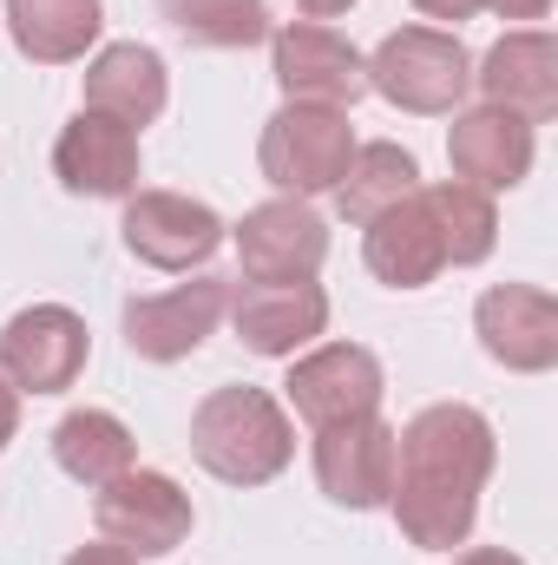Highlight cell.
I'll return each mask as SVG.
<instances>
[{
    "instance_id": "obj_1",
    "label": "cell",
    "mask_w": 558,
    "mask_h": 565,
    "mask_svg": "<svg viewBox=\"0 0 558 565\" xmlns=\"http://www.w3.org/2000/svg\"><path fill=\"white\" fill-rule=\"evenodd\" d=\"M500 440L493 422L466 402H433L408 427H395V526L420 553H453L466 546L480 520V493L493 480Z\"/></svg>"
},
{
    "instance_id": "obj_2",
    "label": "cell",
    "mask_w": 558,
    "mask_h": 565,
    "mask_svg": "<svg viewBox=\"0 0 558 565\" xmlns=\"http://www.w3.org/2000/svg\"><path fill=\"white\" fill-rule=\"evenodd\" d=\"M191 454L224 487H264L296 460V427L270 388L230 382L191 408Z\"/></svg>"
},
{
    "instance_id": "obj_3",
    "label": "cell",
    "mask_w": 558,
    "mask_h": 565,
    "mask_svg": "<svg viewBox=\"0 0 558 565\" xmlns=\"http://www.w3.org/2000/svg\"><path fill=\"white\" fill-rule=\"evenodd\" d=\"M368 93H382L388 106L420 113V119L460 113V99L473 93V53L447 26H395L368 53Z\"/></svg>"
},
{
    "instance_id": "obj_4",
    "label": "cell",
    "mask_w": 558,
    "mask_h": 565,
    "mask_svg": "<svg viewBox=\"0 0 558 565\" xmlns=\"http://www.w3.org/2000/svg\"><path fill=\"white\" fill-rule=\"evenodd\" d=\"M355 158V126L342 106H302L289 99L257 139V164L277 184V198H322L342 184Z\"/></svg>"
},
{
    "instance_id": "obj_5",
    "label": "cell",
    "mask_w": 558,
    "mask_h": 565,
    "mask_svg": "<svg viewBox=\"0 0 558 565\" xmlns=\"http://www.w3.org/2000/svg\"><path fill=\"white\" fill-rule=\"evenodd\" d=\"M93 526H99V540H112V546H126L139 559H164V553H178L191 540L197 507L171 473L126 467L119 480L93 487Z\"/></svg>"
},
{
    "instance_id": "obj_6",
    "label": "cell",
    "mask_w": 558,
    "mask_h": 565,
    "mask_svg": "<svg viewBox=\"0 0 558 565\" xmlns=\"http://www.w3.org/2000/svg\"><path fill=\"white\" fill-rule=\"evenodd\" d=\"M86 316H73L66 302H33L0 329V375L26 395H66L86 375Z\"/></svg>"
},
{
    "instance_id": "obj_7",
    "label": "cell",
    "mask_w": 558,
    "mask_h": 565,
    "mask_svg": "<svg viewBox=\"0 0 558 565\" xmlns=\"http://www.w3.org/2000/svg\"><path fill=\"white\" fill-rule=\"evenodd\" d=\"M282 395H289V408L309 427H335V422H355V415H382L388 375H382L375 349H362V342H322L302 362H289Z\"/></svg>"
},
{
    "instance_id": "obj_8",
    "label": "cell",
    "mask_w": 558,
    "mask_h": 565,
    "mask_svg": "<svg viewBox=\"0 0 558 565\" xmlns=\"http://www.w3.org/2000/svg\"><path fill=\"white\" fill-rule=\"evenodd\" d=\"M230 289L224 277H191L178 289H158V296H132L126 302V349L144 362H184L197 355L217 322L230 316Z\"/></svg>"
},
{
    "instance_id": "obj_9",
    "label": "cell",
    "mask_w": 558,
    "mask_h": 565,
    "mask_svg": "<svg viewBox=\"0 0 558 565\" xmlns=\"http://www.w3.org/2000/svg\"><path fill=\"white\" fill-rule=\"evenodd\" d=\"M270 60H277V86L302 106H355L368 93V60L355 53V40H342L322 20H289L270 33Z\"/></svg>"
},
{
    "instance_id": "obj_10",
    "label": "cell",
    "mask_w": 558,
    "mask_h": 565,
    "mask_svg": "<svg viewBox=\"0 0 558 565\" xmlns=\"http://www.w3.org/2000/svg\"><path fill=\"white\" fill-rule=\"evenodd\" d=\"M119 231H126V250H132L139 264L171 270V277L211 264L217 244H224V217H217L211 204L184 198V191H132Z\"/></svg>"
},
{
    "instance_id": "obj_11",
    "label": "cell",
    "mask_w": 558,
    "mask_h": 565,
    "mask_svg": "<svg viewBox=\"0 0 558 565\" xmlns=\"http://www.w3.org/2000/svg\"><path fill=\"white\" fill-rule=\"evenodd\" d=\"M244 282H315L329 257V224L315 217L309 198H270L257 211H244V224L230 231Z\"/></svg>"
},
{
    "instance_id": "obj_12",
    "label": "cell",
    "mask_w": 558,
    "mask_h": 565,
    "mask_svg": "<svg viewBox=\"0 0 558 565\" xmlns=\"http://www.w3.org/2000/svg\"><path fill=\"white\" fill-rule=\"evenodd\" d=\"M315 487L348 513L388 507V493H395V427L382 415L315 427Z\"/></svg>"
},
{
    "instance_id": "obj_13",
    "label": "cell",
    "mask_w": 558,
    "mask_h": 565,
    "mask_svg": "<svg viewBox=\"0 0 558 565\" xmlns=\"http://www.w3.org/2000/svg\"><path fill=\"white\" fill-rule=\"evenodd\" d=\"M480 349L513 375H546L558 362V302L539 282H493L473 302Z\"/></svg>"
},
{
    "instance_id": "obj_14",
    "label": "cell",
    "mask_w": 558,
    "mask_h": 565,
    "mask_svg": "<svg viewBox=\"0 0 558 565\" xmlns=\"http://www.w3.org/2000/svg\"><path fill=\"white\" fill-rule=\"evenodd\" d=\"M53 178L73 198H132L139 191V132L79 106L53 139Z\"/></svg>"
},
{
    "instance_id": "obj_15",
    "label": "cell",
    "mask_w": 558,
    "mask_h": 565,
    "mask_svg": "<svg viewBox=\"0 0 558 565\" xmlns=\"http://www.w3.org/2000/svg\"><path fill=\"white\" fill-rule=\"evenodd\" d=\"M480 106H506L526 126H546L558 113V40L546 26H519L506 40H493V53L473 66Z\"/></svg>"
},
{
    "instance_id": "obj_16",
    "label": "cell",
    "mask_w": 558,
    "mask_h": 565,
    "mask_svg": "<svg viewBox=\"0 0 558 565\" xmlns=\"http://www.w3.org/2000/svg\"><path fill=\"white\" fill-rule=\"evenodd\" d=\"M447 164H453L460 184H473L486 198L513 191L533 171V126L519 113H506V106H466L447 126Z\"/></svg>"
},
{
    "instance_id": "obj_17",
    "label": "cell",
    "mask_w": 558,
    "mask_h": 565,
    "mask_svg": "<svg viewBox=\"0 0 558 565\" xmlns=\"http://www.w3.org/2000/svg\"><path fill=\"white\" fill-rule=\"evenodd\" d=\"M230 322L250 355L296 362V349H309L329 329V296L315 282H244L230 289Z\"/></svg>"
},
{
    "instance_id": "obj_18",
    "label": "cell",
    "mask_w": 558,
    "mask_h": 565,
    "mask_svg": "<svg viewBox=\"0 0 558 565\" xmlns=\"http://www.w3.org/2000/svg\"><path fill=\"white\" fill-rule=\"evenodd\" d=\"M362 231H368L362 237V257H368V270L388 282V289H427V282L447 270V250H440L427 191H408L401 204L375 211Z\"/></svg>"
},
{
    "instance_id": "obj_19",
    "label": "cell",
    "mask_w": 558,
    "mask_h": 565,
    "mask_svg": "<svg viewBox=\"0 0 558 565\" xmlns=\"http://www.w3.org/2000/svg\"><path fill=\"white\" fill-rule=\"evenodd\" d=\"M171 99V73L158 60V46L144 40H119V46H99L93 66H86V113H106L119 126H151Z\"/></svg>"
},
{
    "instance_id": "obj_20",
    "label": "cell",
    "mask_w": 558,
    "mask_h": 565,
    "mask_svg": "<svg viewBox=\"0 0 558 565\" xmlns=\"http://www.w3.org/2000/svg\"><path fill=\"white\" fill-rule=\"evenodd\" d=\"M106 7L99 0H7V33L33 66H73L99 40Z\"/></svg>"
},
{
    "instance_id": "obj_21",
    "label": "cell",
    "mask_w": 558,
    "mask_h": 565,
    "mask_svg": "<svg viewBox=\"0 0 558 565\" xmlns=\"http://www.w3.org/2000/svg\"><path fill=\"white\" fill-rule=\"evenodd\" d=\"M53 460L79 487H106L126 467H139V440H132V427L119 422V415H106V408H73L66 422L53 427Z\"/></svg>"
},
{
    "instance_id": "obj_22",
    "label": "cell",
    "mask_w": 558,
    "mask_h": 565,
    "mask_svg": "<svg viewBox=\"0 0 558 565\" xmlns=\"http://www.w3.org/2000/svg\"><path fill=\"white\" fill-rule=\"evenodd\" d=\"M408 191H420L415 151L395 145V139H375V145H355V158H348V171H342V184H335V211H342L348 224H368L375 211L401 204Z\"/></svg>"
},
{
    "instance_id": "obj_23",
    "label": "cell",
    "mask_w": 558,
    "mask_h": 565,
    "mask_svg": "<svg viewBox=\"0 0 558 565\" xmlns=\"http://www.w3.org/2000/svg\"><path fill=\"white\" fill-rule=\"evenodd\" d=\"M420 191H427V211H433V231H440L447 264H453V270L486 264L493 244H500V211H493V198L473 191V184H460V178H447V184H420Z\"/></svg>"
},
{
    "instance_id": "obj_24",
    "label": "cell",
    "mask_w": 558,
    "mask_h": 565,
    "mask_svg": "<svg viewBox=\"0 0 558 565\" xmlns=\"http://www.w3.org/2000/svg\"><path fill=\"white\" fill-rule=\"evenodd\" d=\"M158 20L184 46H211V53H237V46L270 40V7L264 0H158Z\"/></svg>"
},
{
    "instance_id": "obj_25",
    "label": "cell",
    "mask_w": 558,
    "mask_h": 565,
    "mask_svg": "<svg viewBox=\"0 0 558 565\" xmlns=\"http://www.w3.org/2000/svg\"><path fill=\"white\" fill-rule=\"evenodd\" d=\"M60 565H144V559L126 553V546H112V540H93V546H73Z\"/></svg>"
},
{
    "instance_id": "obj_26",
    "label": "cell",
    "mask_w": 558,
    "mask_h": 565,
    "mask_svg": "<svg viewBox=\"0 0 558 565\" xmlns=\"http://www.w3.org/2000/svg\"><path fill=\"white\" fill-rule=\"evenodd\" d=\"M486 0H415V13H427V20H473Z\"/></svg>"
},
{
    "instance_id": "obj_27",
    "label": "cell",
    "mask_w": 558,
    "mask_h": 565,
    "mask_svg": "<svg viewBox=\"0 0 558 565\" xmlns=\"http://www.w3.org/2000/svg\"><path fill=\"white\" fill-rule=\"evenodd\" d=\"M13 434H20V388L0 375V447H7Z\"/></svg>"
},
{
    "instance_id": "obj_28",
    "label": "cell",
    "mask_w": 558,
    "mask_h": 565,
    "mask_svg": "<svg viewBox=\"0 0 558 565\" xmlns=\"http://www.w3.org/2000/svg\"><path fill=\"white\" fill-rule=\"evenodd\" d=\"M500 20H546L552 13V0H486Z\"/></svg>"
},
{
    "instance_id": "obj_29",
    "label": "cell",
    "mask_w": 558,
    "mask_h": 565,
    "mask_svg": "<svg viewBox=\"0 0 558 565\" xmlns=\"http://www.w3.org/2000/svg\"><path fill=\"white\" fill-rule=\"evenodd\" d=\"M453 565H526V559L506 553V546H466V553H453Z\"/></svg>"
},
{
    "instance_id": "obj_30",
    "label": "cell",
    "mask_w": 558,
    "mask_h": 565,
    "mask_svg": "<svg viewBox=\"0 0 558 565\" xmlns=\"http://www.w3.org/2000/svg\"><path fill=\"white\" fill-rule=\"evenodd\" d=\"M355 0H296V13L302 20H335V13H348Z\"/></svg>"
}]
</instances>
